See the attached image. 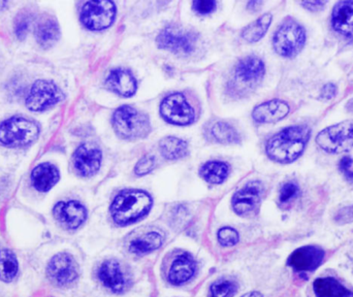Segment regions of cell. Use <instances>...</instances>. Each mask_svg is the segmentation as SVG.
Listing matches in <instances>:
<instances>
[{
	"label": "cell",
	"instance_id": "32",
	"mask_svg": "<svg viewBox=\"0 0 353 297\" xmlns=\"http://www.w3.org/2000/svg\"><path fill=\"white\" fill-rule=\"evenodd\" d=\"M30 25V16L26 12H20L14 19V34L22 41L26 37Z\"/></svg>",
	"mask_w": 353,
	"mask_h": 297
},
{
	"label": "cell",
	"instance_id": "40",
	"mask_svg": "<svg viewBox=\"0 0 353 297\" xmlns=\"http://www.w3.org/2000/svg\"><path fill=\"white\" fill-rule=\"evenodd\" d=\"M302 6L310 12H316L323 10L327 6V1H321V0H315V1H304L302 2Z\"/></svg>",
	"mask_w": 353,
	"mask_h": 297
},
{
	"label": "cell",
	"instance_id": "39",
	"mask_svg": "<svg viewBox=\"0 0 353 297\" xmlns=\"http://www.w3.org/2000/svg\"><path fill=\"white\" fill-rule=\"evenodd\" d=\"M338 88L334 83H327L321 88V99L323 101H332L337 95Z\"/></svg>",
	"mask_w": 353,
	"mask_h": 297
},
{
	"label": "cell",
	"instance_id": "7",
	"mask_svg": "<svg viewBox=\"0 0 353 297\" xmlns=\"http://www.w3.org/2000/svg\"><path fill=\"white\" fill-rule=\"evenodd\" d=\"M197 41L199 37L196 33L180 25L165 27L157 39L159 49L183 56L193 53L196 48Z\"/></svg>",
	"mask_w": 353,
	"mask_h": 297
},
{
	"label": "cell",
	"instance_id": "14",
	"mask_svg": "<svg viewBox=\"0 0 353 297\" xmlns=\"http://www.w3.org/2000/svg\"><path fill=\"white\" fill-rule=\"evenodd\" d=\"M103 154L93 144H83L74 152L72 162L74 170L81 176H91L101 168Z\"/></svg>",
	"mask_w": 353,
	"mask_h": 297
},
{
	"label": "cell",
	"instance_id": "11",
	"mask_svg": "<svg viewBox=\"0 0 353 297\" xmlns=\"http://www.w3.org/2000/svg\"><path fill=\"white\" fill-rule=\"evenodd\" d=\"M47 273L52 283L59 287H66L78 279V265L72 255L60 253L50 261Z\"/></svg>",
	"mask_w": 353,
	"mask_h": 297
},
{
	"label": "cell",
	"instance_id": "8",
	"mask_svg": "<svg viewBox=\"0 0 353 297\" xmlns=\"http://www.w3.org/2000/svg\"><path fill=\"white\" fill-rule=\"evenodd\" d=\"M116 17V6L112 1H88L81 10V22L92 31L109 28Z\"/></svg>",
	"mask_w": 353,
	"mask_h": 297
},
{
	"label": "cell",
	"instance_id": "26",
	"mask_svg": "<svg viewBox=\"0 0 353 297\" xmlns=\"http://www.w3.org/2000/svg\"><path fill=\"white\" fill-rule=\"evenodd\" d=\"M199 174L210 184H222L230 174V166L221 161H210L201 166Z\"/></svg>",
	"mask_w": 353,
	"mask_h": 297
},
{
	"label": "cell",
	"instance_id": "15",
	"mask_svg": "<svg viewBox=\"0 0 353 297\" xmlns=\"http://www.w3.org/2000/svg\"><path fill=\"white\" fill-rule=\"evenodd\" d=\"M53 212L56 220L68 229H77L87 219V209L76 201L58 203Z\"/></svg>",
	"mask_w": 353,
	"mask_h": 297
},
{
	"label": "cell",
	"instance_id": "2",
	"mask_svg": "<svg viewBox=\"0 0 353 297\" xmlns=\"http://www.w3.org/2000/svg\"><path fill=\"white\" fill-rule=\"evenodd\" d=\"M152 205V197L145 191H122L112 203V218L118 225H130L145 217Z\"/></svg>",
	"mask_w": 353,
	"mask_h": 297
},
{
	"label": "cell",
	"instance_id": "43",
	"mask_svg": "<svg viewBox=\"0 0 353 297\" xmlns=\"http://www.w3.org/2000/svg\"><path fill=\"white\" fill-rule=\"evenodd\" d=\"M8 6V2L6 1H0V12H1L2 10H4V8Z\"/></svg>",
	"mask_w": 353,
	"mask_h": 297
},
{
	"label": "cell",
	"instance_id": "10",
	"mask_svg": "<svg viewBox=\"0 0 353 297\" xmlns=\"http://www.w3.org/2000/svg\"><path fill=\"white\" fill-rule=\"evenodd\" d=\"M163 119L174 125H189L194 121V110L181 93H174L163 99L161 105Z\"/></svg>",
	"mask_w": 353,
	"mask_h": 297
},
{
	"label": "cell",
	"instance_id": "21",
	"mask_svg": "<svg viewBox=\"0 0 353 297\" xmlns=\"http://www.w3.org/2000/svg\"><path fill=\"white\" fill-rule=\"evenodd\" d=\"M60 37L59 25L54 17L43 14L35 27V39L43 49L53 47Z\"/></svg>",
	"mask_w": 353,
	"mask_h": 297
},
{
	"label": "cell",
	"instance_id": "27",
	"mask_svg": "<svg viewBox=\"0 0 353 297\" xmlns=\"http://www.w3.org/2000/svg\"><path fill=\"white\" fill-rule=\"evenodd\" d=\"M163 238L159 232H149L130 242V251L134 254L143 255L161 248Z\"/></svg>",
	"mask_w": 353,
	"mask_h": 297
},
{
	"label": "cell",
	"instance_id": "30",
	"mask_svg": "<svg viewBox=\"0 0 353 297\" xmlns=\"http://www.w3.org/2000/svg\"><path fill=\"white\" fill-rule=\"evenodd\" d=\"M18 273V261L8 250H0V280L10 282Z\"/></svg>",
	"mask_w": 353,
	"mask_h": 297
},
{
	"label": "cell",
	"instance_id": "12",
	"mask_svg": "<svg viewBox=\"0 0 353 297\" xmlns=\"http://www.w3.org/2000/svg\"><path fill=\"white\" fill-rule=\"evenodd\" d=\"M263 192H265V187L259 181L247 183L232 197V209L238 215H251L259 209Z\"/></svg>",
	"mask_w": 353,
	"mask_h": 297
},
{
	"label": "cell",
	"instance_id": "37",
	"mask_svg": "<svg viewBox=\"0 0 353 297\" xmlns=\"http://www.w3.org/2000/svg\"><path fill=\"white\" fill-rule=\"evenodd\" d=\"M339 170L348 182L353 183V159L350 156H345L340 160Z\"/></svg>",
	"mask_w": 353,
	"mask_h": 297
},
{
	"label": "cell",
	"instance_id": "4",
	"mask_svg": "<svg viewBox=\"0 0 353 297\" xmlns=\"http://www.w3.org/2000/svg\"><path fill=\"white\" fill-rule=\"evenodd\" d=\"M307 34L304 27L294 19L286 18L273 37V47L278 55L294 58L302 52L306 43Z\"/></svg>",
	"mask_w": 353,
	"mask_h": 297
},
{
	"label": "cell",
	"instance_id": "25",
	"mask_svg": "<svg viewBox=\"0 0 353 297\" xmlns=\"http://www.w3.org/2000/svg\"><path fill=\"white\" fill-rule=\"evenodd\" d=\"M313 289L317 297H353L352 291L333 278L317 279L313 284Z\"/></svg>",
	"mask_w": 353,
	"mask_h": 297
},
{
	"label": "cell",
	"instance_id": "9",
	"mask_svg": "<svg viewBox=\"0 0 353 297\" xmlns=\"http://www.w3.org/2000/svg\"><path fill=\"white\" fill-rule=\"evenodd\" d=\"M63 99V93L54 83L37 81L26 97V107L32 112H43L54 107Z\"/></svg>",
	"mask_w": 353,
	"mask_h": 297
},
{
	"label": "cell",
	"instance_id": "20",
	"mask_svg": "<svg viewBox=\"0 0 353 297\" xmlns=\"http://www.w3.org/2000/svg\"><path fill=\"white\" fill-rule=\"evenodd\" d=\"M108 88L124 97L132 96L136 93L137 80L128 70L117 68L112 70L105 81Z\"/></svg>",
	"mask_w": 353,
	"mask_h": 297
},
{
	"label": "cell",
	"instance_id": "33",
	"mask_svg": "<svg viewBox=\"0 0 353 297\" xmlns=\"http://www.w3.org/2000/svg\"><path fill=\"white\" fill-rule=\"evenodd\" d=\"M239 234L230 227H224L218 232V242L223 247H232L238 244Z\"/></svg>",
	"mask_w": 353,
	"mask_h": 297
},
{
	"label": "cell",
	"instance_id": "19",
	"mask_svg": "<svg viewBox=\"0 0 353 297\" xmlns=\"http://www.w3.org/2000/svg\"><path fill=\"white\" fill-rule=\"evenodd\" d=\"M332 26L336 32L353 41V0L339 1L332 12Z\"/></svg>",
	"mask_w": 353,
	"mask_h": 297
},
{
	"label": "cell",
	"instance_id": "35",
	"mask_svg": "<svg viewBox=\"0 0 353 297\" xmlns=\"http://www.w3.org/2000/svg\"><path fill=\"white\" fill-rule=\"evenodd\" d=\"M155 166H157V160H155L154 156L146 155L137 163L134 172H136L137 176H145V174H148L149 172H152Z\"/></svg>",
	"mask_w": 353,
	"mask_h": 297
},
{
	"label": "cell",
	"instance_id": "41",
	"mask_svg": "<svg viewBox=\"0 0 353 297\" xmlns=\"http://www.w3.org/2000/svg\"><path fill=\"white\" fill-rule=\"evenodd\" d=\"M261 6H263V2L261 1H250L248 2V10H251V12H257Z\"/></svg>",
	"mask_w": 353,
	"mask_h": 297
},
{
	"label": "cell",
	"instance_id": "23",
	"mask_svg": "<svg viewBox=\"0 0 353 297\" xmlns=\"http://www.w3.org/2000/svg\"><path fill=\"white\" fill-rule=\"evenodd\" d=\"M59 170L51 163H41L35 166L31 172L33 187L41 192H47L59 181Z\"/></svg>",
	"mask_w": 353,
	"mask_h": 297
},
{
	"label": "cell",
	"instance_id": "22",
	"mask_svg": "<svg viewBox=\"0 0 353 297\" xmlns=\"http://www.w3.org/2000/svg\"><path fill=\"white\" fill-rule=\"evenodd\" d=\"M196 263L190 254L179 255L174 260L169 273V280L173 285H182L194 276Z\"/></svg>",
	"mask_w": 353,
	"mask_h": 297
},
{
	"label": "cell",
	"instance_id": "42",
	"mask_svg": "<svg viewBox=\"0 0 353 297\" xmlns=\"http://www.w3.org/2000/svg\"><path fill=\"white\" fill-rule=\"evenodd\" d=\"M242 297H263V294H259V292L253 291V292H249V294H245V296H243Z\"/></svg>",
	"mask_w": 353,
	"mask_h": 297
},
{
	"label": "cell",
	"instance_id": "36",
	"mask_svg": "<svg viewBox=\"0 0 353 297\" xmlns=\"http://www.w3.org/2000/svg\"><path fill=\"white\" fill-rule=\"evenodd\" d=\"M217 2L213 0H196L192 2V8L199 14H211L216 10Z\"/></svg>",
	"mask_w": 353,
	"mask_h": 297
},
{
	"label": "cell",
	"instance_id": "18",
	"mask_svg": "<svg viewBox=\"0 0 353 297\" xmlns=\"http://www.w3.org/2000/svg\"><path fill=\"white\" fill-rule=\"evenodd\" d=\"M290 107L285 101L272 99L257 105L252 112V118L256 123L270 124L281 121L290 114Z\"/></svg>",
	"mask_w": 353,
	"mask_h": 297
},
{
	"label": "cell",
	"instance_id": "16",
	"mask_svg": "<svg viewBox=\"0 0 353 297\" xmlns=\"http://www.w3.org/2000/svg\"><path fill=\"white\" fill-rule=\"evenodd\" d=\"M99 281L114 294H122L128 287V279L121 265L114 259L105 260L99 267Z\"/></svg>",
	"mask_w": 353,
	"mask_h": 297
},
{
	"label": "cell",
	"instance_id": "38",
	"mask_svg": "<svg viewBox=\"0 0 353 297\" xmlns=\"http://www.w3.org/2000/svg\"><path fill=\"white\" fill-rule=\"evenodd\" d=\"M335 221L339 224H350L353 222V205L342 207L335 216Z\"/></svg>",
	"mask_w": 353,
	"mask_h": 297
},
{
	"label": "cell",
	"instance_id": "3",
	"mask_svg": "<svg viewBox=\"0 0 353 297\" xmlns=\"http://www.w3.org/2000/svg\"><path fill=\"white\" fill-rule=\"evenodd\" d=\"M113 126L120 138L128 141L146 138L151 130L148 116L128 105L119 107L114 113Z\"/></svg>",
	"mask_w": 353,
	"mask_h": 297
},
{
	"label": "cell",
	"instance_id": "17",
	"mask_svg": "<svg viewBox=\"0 0 353 297\" xmlns=\"http://www.w3.org/2000/svg\"><path fill=\"white\" fill-rule=\"evenodd\" d=\"M325 251L313 246L296 249L290 258L288 265L296 272H313L323 263Z\"/></svg>",
	"mask_w": 353,
	"mask_h": 297
},
{
	"label": "cell",
	"instance_id": "34",
	"mask_svg": "<svg viewBox=\"0 0 353 297\" xmlns=\"http://www.w3.org/2000/svg\"><path fill=\"white\" fill-rule=\"evenodd\" d=\"M300 188L298 184L294 182H288L280 189L279 201L281 203H290L292 199L298 197Z\"/></svg>",
	"mask_w": 353,
	"mask_h": 297
},
{
	"label": "cell",
	"instance_id": "31",
	"mask_svg": "<svg viewBox=\"0 0 353 297\" xmlns=\"http://www.w3.org/2000/svg\"><path fill=\"white\" fill-rule=\"evenodd\" d=\"M238 285L230 280L221 279L212 284L210 297H232L236 292Z\"/></svg>",
	"mask_w": 353,
	"mask_h": 297
},
{
	"label": "cell",
	"instance_id": "28",
	"mask_svg": "<svg viewBox=\"0 0 353 297\" xmlns=\"http://www.w3.org/2000/svg\"><path fill=\"white\" fill-rule=\"evenodd\" d=\"M273 16L271 14H265L259 17L254 22L249 24L243 30L242 37L247 43H257L261 41L271 26Z\"/></svg>",
	"mask_w": 353,
	"mask_h": 297
},
{
	"label": "cell",
	"instance_id": "1",
	"mask_svg": "<svg viewBox=\"0 0 353 297\" xmlns=\"http://www.w3.org/2000/svg\"><path fill=\"white\" fill-rule=\"evenodd\" d=\"M310 136L311 130L306 125L284 128L268 141V157L278 163H292L304 153Z\"/></svg>",
	"mask_w": 353,
	"mask_h": 297
},
{
	"label": "cell",
	"instance_id": "6",
	"mask_svg": "<svg viewBox=\"0 0 353 297\" xmlns=\"http://www.w3.org/2000/svg\"><path fill=\"white\" fill-rule=\"evenodd\" d=\"M316 144L330 154H342L353 148V119L340 122L321 130Z\"/></svg>",
	"mask_w": 353,
	"mask_h": 297
},
{
	"label": "cell",
	"instance_id": "24",
	"mask_svg": "<svg viewBox=\"0 0 353 297\" xmlns=\"http://www.w3.org/2000/svg\"><path fill=\"white\" fill-rule=\"evenodd\" d=\"M205 136L211 142L219 144H236L241 138L236 128L223 121H216L209 124L205 128Z\"/></svg>",
	"mask_w": 353,
	"mask_h": 297
},
{
	"label": "cell",
	"instance_id": "13",
	"mask_svg": "<svg viewBox=\"0 0 353 297\" xmlns=\"http://www.w3.org/2000/svg\"><path fill=\"white\" fill-rule=\"evenodd\" d=\"M265 74V66L263 60L257 56H247L236 63L234 81L244 88H254L261 82Z\"/></svg>",
	"mask_w": 353,
	"mask_h": 297
},
{
	"label": "cell",
	"instance_id": "29",
	"mask_svg": "<svg viewBox=\"0 0 353 297\" xmlns=\"http://www.w3.org/2000/svg\"><path fill=\"white\" fill-rule=\"evenodd\" d=\"M159 151L165 159H182L188 154V145L181 139L168 136L159 143Z\"/></svg>",
	"mask_w": 353,
	"mask_h": 297
},
{
	"label": "cell",
	"instance_id": "5",
	"mask_svg": "<svg viewBox=\"0 0 353 297\" xmlns=\"http://www.w3.org/2000/svg\"><path fill=\"white\" fill-rule=\"evenodd\" d=\"M39 134L34 122L16 116L0 124V144L10 148L26 147L37 140Z\"/></svg>",
	"mask_w": 353,
	"mask_h": 297
}]
</instances>
